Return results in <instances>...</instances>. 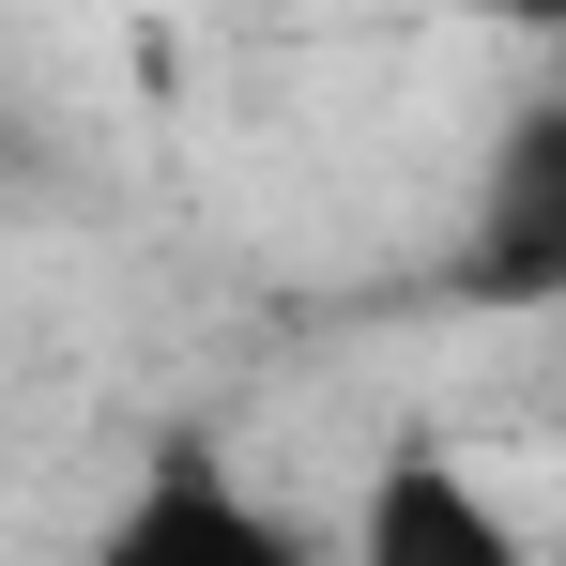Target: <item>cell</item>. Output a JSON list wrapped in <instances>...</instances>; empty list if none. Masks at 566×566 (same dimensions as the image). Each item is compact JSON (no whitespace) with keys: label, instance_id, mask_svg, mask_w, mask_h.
<instances>
[{"label":"cell","instance_id":"cell-1","mask_svg":"<svg viewBox=\"0 0 566 566\" xmlns=\"http://www.w3.org/2000/svg\"><path fill=\"white\" fill-rule=\"evenodd\" d=\"M93 566H322V552H306L214 444H169V460L123 490V521L93 536Z\"/></svg>","mask_w":566,"mask_h":566},{"label":"cell","instance_id":"cell-2","mask_svg":"<svg viewBox=\"0 0 566 566\" xmlns=\"http://www.w3.org/2000/svg\"><path fill=\"white\" fill-rule=\"evenodd\" d=\"M353 566H536V536L460 444H382L368 505H353Z\"/></svg>","mask_w":566,"mask_h":566},{"label":"cell","instance_id":"cell-3","mask_svg":"<svg viewBox=\"0 0 566 566\" xmlns=\"http://www.w3.org/2000/svg\"><path fill=\"white\" fill-rule=\"evenodd\" d=\"M474 291L566 306V93L521 107V123L490 138V185H474Z\"/></svg>","mask_w":566,"mask_h":566},{"label":"cell","instance_id":"cell-4","mask_svg":"<svg viewBox=\"0 0 566 566\" xmlns=\"http://www.w3.org/2000/svg\"><path fill=\"white\" fill-rule=\"evenodd\" d=\"M490 31H521V46H566V0H474Z\"/></svg>","mask_w":566,"mask_h":566}]
</instances>
